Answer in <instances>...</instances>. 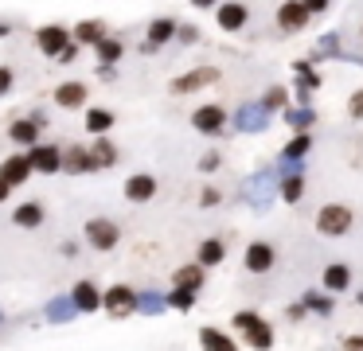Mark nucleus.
Returning a JSON list of instances; mask_svg holds the SVG:
<instances>
[{
  "mask_svg": "<svg viewBox=\"0 0 363 351\" xmlns=\"http://www.w3.org/2000/svg\"><path fill=\"white\" fill-rule=\"evenodd\" d=\"M235 328H238V335H242L246 347H254V351L274 347V328H269V320H262L258 312H250V308L235 312Z\"/></svg>",
  "mask_w": 363,
  "mask_h": 351,
  "instance_id": "f257e3e1",
  "label": "nucleus"
},
{
  "mask_svg": "<svg viewBox=\"0 0 363 351\" xmlns=\"http://www.w3.org/2000/svg\"><path fill=\"white\" fill-rule=\"evenodd\" d=\"M352 226H355V211L344 207V203H324V207L316 211V230H320L324 238H344Z\"/></svg>",
  "mask_w": 363,
  "mask_h": 351,
  "instance_id": "f03ea898",
  "label": "nucleus"
},
{
  "mask_svg": "<svg viewBox=\"0 0 363 351\" xmlns=\"http://www.w3.org/2000/svg\"><path fill=\"white\" fill-rule=\"evenodd\" d=\"M86 242L98 250V254H110V250H118V242H121V230H118V223L113 218H86Z\"/></svg>",
  "mask_w": 363,
  "mask_h": 351,
  "instance_id": "7ed1b4c3",
  "label": "nucleus"
},
{
  "mask_svg": "<svg viewBox=\"0 0 363 351\" xmlns=\"http://www.w3.org/2000/svg\"><path fill=\"white\" fill-rule=\"evenodd\" d=\"M102 308L110 312L113 320H125L137 312V289L133 285H110L102 293Z\"/></svg>",
  "mask_w": 363,
  "mask_h": 351,
  "instance_id": "20e7f679",
  "label": "nucleus"
},
{
  "mask_svg": "<svg viewBox=\"0 0 363 351\" xmlns=\"http://www.w3.org/2000/svg\"><path fill=\"white\" fill-rule=\"evenodd\" d=\"M246 203H250V207H258V211H266L269 207V199H274L277 195V172L274 168H262L258 176L250 179V184H246Z\"/></svg>",
  "mask_w": 363,
  "mask_h": 351,
  "instance_id": "39448f33",
  "label": "nucleus"
},
{
  "mask_svg": "<svg viewBox=\"0 0 363 351\" xmlns=\"http://www.w3.org/2000/svg\"><path fill=\"white\" fill-rule=\"evenodd\" d=\"M24 156H28V164H32V172H40V176L63 172V148L59 145H32Z\"/></svg>",
  "mask_w": 363,
  "mask_h": 351,
  "instance_id": "423d86ee",
  "label": "nucleus"
},
{
  "mask_svg": "<svg viewBox=\"0 0 363 351\" xmlns=\"http://www.w3.org/2000/svg\"><path fill=\"white\" fill-rule=\"evenodd\" d=\"M211 82H219V70L215 67H196V70H188V74L172 78L168 90H172L176 98H184V94H196V90H203V86H211Z\"/></svg>",
  "mask_w": 363,
  "mask_h": 351,
  "instance_id": "0eeeda50",
  "label": "nucleus"
},
{
  "mask_svg": "<svg viewBox=\"0 0 363 351\" xmlns=\"http://www.w3.org/2000/svg\"><path fill=\"white\" fill-rule=\"evenodd\" d=\"M191 125H196V133H203V137H219L223 129H227V109L223 106H199L196 113H191Z\"/></svg>",
  "mask_w": 363,
  "mask_h": 351,
  "instance_id": "6e6552de",
  "label": "nucleus"
},
{
  "mask_svg": "<svg viewBox=\"0 0 363 351\" xmlns=\"http://www.w3.org/2000/svg\"><path fill=\"white\" fill-rule=\"evenodd\" d=\"M274 262H277L274 242H250V246H246V254H242L246 273H269V269H274Z\"/></svg>",
  "mask_w": 363,
  "mask_h": 351,
  "instance_id": "1a4fd4ad",
  "label": "nucleus"
},
{
  "mask_svg": "<svg viewBox=\"0 0 363 351\" xmlns=\"http://www.w3.org/2000/svg\"><path fill=\"white\" fill-rule=\"evenodd\" d=\"M235 125H238L242 133H266V129H269V113L258 106V101H246V106H238Z\"/></svg>",
  "mask_w": 363,
  "mask_h": 351,
  "instance_id": "9d476101",
  "label": "nucleus"
},
{
  "mask_svg": "<svg viewBox=\"0 0 363 351\" xmlns=\"http://www.w3.org/2000/svg\"><path fill=\"white\" fill-rule=\"evenodd\" d=\"M35 43H40V51L48 55V59H55V55L63 51L67 43H71V31H67L63 23H48V28H40V35H35Z\"/></svg>",
  "mask_w": 363,
  "mask_h": 351,
  "instance_id": "9b49d317",
  "label": "nucleus"
},
{
  "mask_svg": "<svg viewBox=\"0 0 363 351\" xmlns=\"http://www.w3.org/2000/svg\"><path fill=\"white\" fill-rule=\"evenodd\" d=\"M215 20H219L223 31H242L246 20H250V12H246V4H238V0H227V4L215 8Z\"/></svg>",
  "mask_w": 363,
  "mask_h": 351,
  "instance_id": "f8f14e48",
  "label": "nucleus"
},
{
  "mask_svg": "<svg viewBox=\"0 0 363 351\" xmlns=\"http://www.w3.org/2000/svg\"><path fill=\"white\" fill-rule=\"evenodd\" d=\"M157 176H149V172H137V176L125 179V199L129 203H149L152 195H157Z\"/></svg>",
  "mask_w": 363,
  "mask_h": 351,
  "instance_id": "ddd939ff",
  "label": "nucleus"
},
{
  "mask_svg": "<svg viewBox=\"0 0 363 351\" xmlns=\"http://www.w3.org/2000/svg\"><path fill=\"white\" fill-rule=\"evenodd\" d=\"M28 176H32V164H28V156H9V160L0 164V179L16 191V187L28 184Z\"/></svg>",
  "mask_w": 363,
  "mask_h": 351,
  "instance_id": "4468645a",
  "label": "nucleus"
},
{
  "mask_svg": "<svg viewBox=\"0 0 363 351\" xmlns=\"http://www.w3.org/2000/svg\"><path fill=\"white\" fill-rule=\"evenodd\" d=\"M40 129H43L40 121L20 117V121L9 125V140H12V145H20V148H32V145H40Z\"/></svg>",
  "mask_w": 363,
  "mask_h": 351,
  "instance_id": "2eb2a0df",
  "label": "nucleus"
},
{
  "mask_svg": "<svg viewBox=\"0 0 363 351\" xmlns=\"http://www.w3.org/2000/svg\"><path fill=\"white\" fill-rule=\"evenodd\" d=\"M71 301H74V308H79V312H98V308H102V293H98L94 281H74Z\"/></svg>",
  "mask_w": 363,
  "mask_h": 351,
  "instance_id": "dca6fc26",
  "label": "nucleus"
},
{
  "mask_svg": "<svg viewBox=\"0 0 363 351\" xmlns=\"http://www.w3.org/2000/svg\"><path fill=\"white\" fill-rule=\"evenodd\" d=\"M305 23H308V12H305L301 0H285V4L277 8V28L281 31H301Z\"/></svg>",
  "mask_w": 363,
  "mask_h": 351,
  "instance_id": "f3484780",
  "label": "nucleus"
},
{
  "mask_svg": "<svg viewBox=\"0 0 363 351\" xmlns=\"http://www.w3.org/2000/svg\"><path fill=\"white\" fill-rule=\"evenodd\" d=\"M320 281H324V293H344V289H352V265H344V262L324 265Z\"/></svg>",
  "mask_w": 363,
  "mask_h": 351,
  "instance_id": "a211bd4d",
  "label": "nucleus"
},
{
  "mask_svg": "<svg viewBox=\"0 0 363 351\" xmlns=\"http://www.w3.org/2000/svg\"><path fill=\"white\" fill-rule=\"evenodd\" d=\"M203 281H207V269L199 262H188V265H180V269L172 273V285L176 289H191V293H199Z\"/></svg>",
  "mask_w": 363,
  "mask_h": 351,
  "instance_id": "6ab92c4d",
  "label": "nucleus"
},
{
  "mask_svg": "<svg viewBox=\"0 0 363 351\" xmlns=\"http://www.w3.org/2000/svg\"><path fill=\"white\" fill-rule=\"evenodd\" d=\"M86 152H90V172L113 168V164H118V145H113V140H106V137H98Z\"/></svg>",
  "mask_w": 363,
  "mask_h": 351,
  "instance_id": "aec40b11",
  "label": "nucleus"
},
{
  "mask_svg": "<svg viewBox=\"0 0 363 351\" xmlns=\"http://www.w3.org/2000/svg\"><path fill=\"white\" fill-rule=\"evenodd\" d=\"M196 262L203 265V269H211V265H223L227 262V242L223 238H203L196 250Z\"/></svg>",
  "mask_w": 363,
  "mask_h": 351,
  "instance_id": "412c9836",
  "label": "nucleus"
},
{
  "mask_svg": "<svg viewBox=\"0 0 363 351\" xmlns=\"http://www.w3.org/2000/svg\"><path fill=\"white\" fill-rule=\"evenodd\" d=\"M199 347L203 351H238V343L230 340L227 332H223V328H199Z\"/></svg>",
  "mask_w": 363,
  "mask_h": 351,
  "instance_id": "4be33fe9",
  "label": "nucleus"
},
{
  "mask_svg": "<svg viewBox=\"0 0 363 351\" xmlns=\"http://www.w3.org/2000/svg\"><path fill=\"white\" fill-rule=\"evenodd\" d=\"M48 324H67V320H74L79 316V308H74V301H71V293H63V296H51L48 301Z\"/></svg>",
  "mask_w": 363,
  "mask_h": 351,
  "instance_id": "5701e85b",
  "label": "nucleus"
},
{
  "mask_svg": "<svg viewBox=\"0 0 363 351\" xmlns=\"http://www.w3.org/2000/svg\"><path fill=\"white\" fill-rule=\"evenodd\" d=\"M281 117H285V125H289L293 133H308V129L316 125L313 106H285V109H281Z\"/></svg>",
  "mask_w": 363,
  "mask_h": 351,
  "instance_id": "b1692460",
  "label": "nucleus"
},
{
  "mask_svg": "<svg viewBox=\"0 0 363 351\" xmlns=\"http://www.w3.org/2000/svg\"><path fill=\"white\" fill-rule=\"evenodd\" d=\"M55 106L59 109H79V106H86V86L82 82H63L55 90Z\"/></svg>",
  "mask_w": 363,
  "mask_h": 351,
  "instance_id": "393cba45",
  "label": "nucleus"
},
{
  "mask_svg": "<svg viewBox=\"0 0 363 351\" xmlns=\"http://www.w3.org/2000/svg\"><path fill=\"white\" fill-rule=\"evenodd\" d=\"M12 223L24 226V230H35V226H43V203H35V199L20 203V207L12 211Z\"/></svg>",
  "mask_w": 363,
  "mask_h": 351,
  "instance_id": "a878e982",
  "label": "nucleus"
},
{
  "mask_svg": "<svg viewBox=\"0 0 363 351\" xmlns=\"http://www.w3.org/2000/svg\"><path fill=\"white\" fill-rule=\"evenodd\" d=\"M277 199L289 203V207L305 199V176H281L277 179Z\"/></svg>",
  "mask_w": 363,
  "mask_h": 351,
  "instance_id": "bb28decb",
  "label": "nucleus"
},
{
  "mask_svg": "<svg viewBox=\"0 0 363 351\" xmlns=\"http://www.w3.org/2000/svg\"><path fill=\"white\" fill-rule=\"evenodd\" d=\"M301 304H305V312H316V316H332V312H336L332 293H320V289H308V293L301 296Z\"/></svg>",
  "mask_w": 363,
  "mask_h": 351,
  "instance_id": "cd10ccee",
  "label": "nucleus"
},
{
  "mask_svg": "<svg viewBox=\"0 0 363 351\" xmlns=\"http://www.w3.org/2000/svg\"><path fill=\"white\" fill-rule=\"evenodd\" d=\"M308 152H313V133H293L281 148V156H289V160H305Z\"/></svg>",
  "mask_w": 363,
  "mask_h": 351,
  "instance_id": "c85d7f7f",
  "label": "nucleus"
},
{
  "mask_svg": "<svg viewBox=\"0 0 363 351\" xmlns=\"http://www.w3.org/2000/svg\"><path fill=\"white\" fill-rule=\"evenodd\" d=\"M63 168L71 172V176H82V172H90V152L82 145H71L63 152Z\"/></svg>",
  "mask_w": 363,
  "mask_h": 351,
  "instance_id": "c756f323",
  "label": "nucleus"
},
{
  "mask_svg": "<svg viewBox=\"0 0 363 351\" xmlns=\"http://www.w3.org/2000/svg\"><path fill=\"white\" fill-rule=\"evenodd\" d=\"M98 39H106V23H102V20H82V23H74V43H90V47H94Z\"/></svg>",
  "mask_w": 363,
  "mask_h": 351,
  "instance_id": "7c9ffc66",
  "label": "nucleus"
},
{
  "mask_svg": "<svg viewBox=\"0 0 363 351\" xmlns=\"http://www.w3.org/2000/svg\"><path fill=\"white\" fill-rule=\"evenodd\" d=\"M86 129L94 133V137H106V133L113 129V113H110V109H102V106L86 109Z\"/></svg>",
  "mask_w": 363,
  "mask_h": 351,
  "instance_id": "2f4dec72",
  "label": "nucleus"
},
{
  "mask_svg": "<svg viewBox=\"0 0 363 351\" xmlns=\"http://www.w3.org/2000/svg\"><path fill=\"white\" fill-rule=\"evenodd\" d=\"M168 39H176V20H168V16L152 20V23H149V39H145V43L160 47V43H168Z\"/></svg>",
  "mask_w": 363,
  "mask_h": 351,
  "instance_id": "473e14b6",
  "label": "nucleus"
},
{
  "mask_svg": "<svg viewBox=\"0 0 363 351\" xmlns=\"http://www.w3.org/2000/svg\"><path fill=\"white\" fill-rule=\"evenodd\" d=\"M168 304H164V293H152V289H145V293H137V312L141 316H160Z\"/></svg>",
  "mask_w": 363,
  "mask_h": 351,
  "instance_id": "72a5a7b5",
  "label": "nucleus"
},
{
  "mask_svg": "<svg viewBox=\"0 0 363 351\" xmlns=\"http://www.w3.org/2000/svg\"><path fill=\"white\" fill-rule=\"evenodd\" d=\"M94 51H98V62H118L121 55H125V43H121V39H113V35H106V39H98L94 43Z\"/></svg>",
  "mask_w": 363,
  "mask_h": 351,
  "instance_id": "f704fd0d",
  "label": "nucleus"
},
{
  "mask_svg": "<svg viewBox=\"0 0 363 351\" xmlns=\"http://www.w3.org/2000/svg\"><path fill=\"white\" fill-rule=\"evenodd\" d=\"M196 296L199 293H191V289H168V293H164V304H168V308H176V312H191V308H196Z\"/></svg>",
  "mask_w": 363,
  "mask_h": 351,
  "instance_id": "c9c22d12",
  "label": "nucleus"
},
{
  "mask_svg": "<svg viewBox=\"0 0 363 351\" xmlns=\"http://www.w3.org/2000/svg\"><path fill=\"white\" fill-rule=\"evenodd\" d=\"M258 106L266 109V113H281V109L289 106V90H285V86H269V90H266V98H262Z\"/></svg>",
  "mask_w": 363,
  "mask_h": 351,
  "instance_id": "e433bc0d",
  "label": "nucleus"
},
{
  "mask_svg": "<svg viewBox=\"0 0 363 351\" xmlns=\"http://www.w3.org/2000/svg\"><path fill=\"white\" fill-rule=\"evenodd\" d=\"M316 59H336V55H344L340 51V31H328V35H320L316 39Z\"/></svg>",
  "mask_w": 363,
  "mask_h": 351,
  "instance_id": "4c0bfd02",
  "label": "nucleus"
},
{
  "mask_svg": "<svg viewBox=\"0 0 363 351\" xmlns=\"http://www.w3.org/2000/svg\"><path fill=\"white\" fill-rule=\"evenodd\" d=\"M277 176H305V160H289V156H277Z\"/></svg>",
  "mask_w": 363,
  "mask_h": 351,
  "instance_id": "58836bf2",
  "label": "nucleus"
},
{
  "mask_svg": "<svg viewBox=\"0 0 363 351\" xmlns=\"http://www.w3.org/2000/svg\"><path fill=\"white\" fill-rule=\"evenodd\" d=\"M176 39L180 43H199V28L196 23H176Z\"/></svg>",
  "mask_w": 363,
  "mask_h": 351,
  "instance_id": "ea45409f",
  "label": "nucleus"
},
{
  "mask_svg": "<svg viewBox=\"0 0 363 351\" xmlns=\"http://www.w3.org/2000/svg\"><path fill=\"white\" fill-rule=\"evenodd\" d=\"M12 86H16V74H12V67H0V98H9Z\"/></svg>",
  "mask_w": 363,
  "mask_h": 351,
  "instance_id": "a19ab883",
  "label": "nucleus"
},
{
  "mask_svg": "<svg viewBox=\"0 0 363 351\" xmlns=\"http://www.w3.org/2000/svg\"><path fill=\"white\" fill-rule=\"evenodd\" d=\"M223 203V191L219 187H203V195H199V207H219Z\"/></svg>",
  "mask_w": 363,
  "mask_h": 351,
  "instance_id": "79ce46f5",
  "label": "nucleus"
},
{
  "mask_svg": "<svg viewBox=\"0 0 363 351\" xmlns=\"http://www.w3.org/2000/svg\"><path fill=\"white\" fill-rule=\"evenodd\" d=\"M74 59H79V43H74V39H71V43H67V47H63V51H59V55H55V62H63V67H71V62H74Z\"/></svg>",
  "mask_w": 363,
  "mask_h": 351,
  "instance_id": "37998d69",
  "label": "nucleus"
},
{
  "mask_svg": "<svg viewBox=\"0 0 363 351\" xmlns=\"http://www.w3.org/2000/svg\"><path fill=\"white\" fill-rule=\"evenodd\" d=\"M347 113H352L355 121H363V90H355L352 98H347Z\"/></svg>",
  "mask_w": 363,
  "mask_h": 351,
  "instance_id": "c03bdc74",
  "label": "nucleus"
},
{
  "mask_svg": "<svg viewBox=\"0 0 363 351\" xmlns=\"http://www.w3.org/2000/svg\"><path fill=\"white\" fill-rule=\"evenodd\" d=\"M223 164V152H203L199 156V172H215Z\"/></svg>",
  "mask_w": 363,
  "mask_h": 351,
  "instance_id": "a18cd8bd",
  "label": "nucleus"
},
{
  "mask_svg": "<svg viewBox=\"0 0 363 351\" xmlns=\"http://www.w3.org/2000/svg\"><path fill=\"white\" fill-rule=\"evenodd\" d=\"M308 316V312H305V304H289V308H285V320H293V324H301V320H305Z\"/></svg>",
  "mask_w": 363,
  "mask_h": 351,
  "instance_id": "49530a36",
  "label": "nucleus"
},
{
  "mask_svg": "<svg viewBox=\"0 0 363 351\" xmlns=\"http://www.w3.org/2000/svg\"><path fill=\"white\" fill-rule=\"evenodd\" d=\"M305 4V12L308 16H316V12H328V0H301Z\"/></svg>",
  "mask_w": 363,
  "mask_h": 351,
  "instance_id": "de8ad7c7",
  "label": "nucleus"
},
{
  "mask_svg": "<svg viewBox=\"0 0 363 351\" xmlns=\"http://www.w3.org/2000/svg\"><path fill=\"white\" fill-rule=\"evenodd\" d=\"M344 351H363V335H344Z\"/></svg>",
  "mask_w": 363,
  "mask_h": 351,
  "instance_id": "09e8293b",
  "label": "nucleus"
},
{
  "mask_svg": "<svg viewBox=\"0 0 363 351\" xmlns=\"http://www.w3.org/2000/svg\"><path fill=\"white\" fill-rule=\"evenodd\" d=\"M59 250H63V254H67V257H74V254H79V242H74V238H71V242H63V246H59Z\"/></svg>",
  "mask_w": 363,
  "mask_h": 351,
  "instance_id": "8fccbe9b",
  "label": "nucleus"
},
{
  "mask_svg": "<svg viewBox=\"0 0 363 351\" xmlns=\"http://www.w3.org/2000/svg\"><path fill=\"white\" fill-rule=\"evenodd\" d=\"M9 195H12V187L4 184V179H0V203H9Z\"/></svg>",
  "mask_w": 363,
  "mask_h": 351,
  "instance_id": "3c124183",
  "label": "nucleus"
},
{
  "mask_svg": "<svg viewBox=\"0 0 363 351\" xmlns=\"http://www.w3.org/2000/svg\"><path fill=\"white\" fill-rule=\"evenodd\" d=\"M188 4H196V8H215V0H188Z\"/></svg>",
  "mask_w": 363,
  "mask_h": 351,
  "instance_id": "603ef678",
  "label": "nucleus"
},
{
  "mask_svg": "<svg viewBox=\"0 0 363 351\" xmlns=\"http://www.w3.org/2000/svg\"><path fill=\"white\" fill-rule=\"evenodd\" d=\"M0 35H9V23H0Z\"/></svg>",
  "mask_w": 363,
  "mask_h": 351,
  "instance_id": "864d4df0",
  "label": "nucleus"
},
{
  "mask_svg": "<svg viewBox=\"0 0 363 351\" xmlns=\"http://www.w3.org/2000/svg\"><path fill=\"white\" fill-rule=\"evenodd\" d=\"M355 301H359V308H363V293H355Z\"/></svg>",
  "mask_w": 363,
  "mask_h": 351,
  "instance_id": "5fc2aeb1",
  "label": "nucleus"
},
{
  "mask_svg": "<svg viewBox=\"0 0 363 351\" xmlns=\"http://www.w3.org/2000/svg\"><path fill=\"white\" fill-rule=\"evenodd\" d=\"M0 324H4V312H0Z\"/></svg>",
  "mask_w": 363,
  "mask_h": 351,
  "instance_id": "6e6d98bb",
  "label": "nucleus"
},
{
  "mask_svg": "<svg viewBox=\"0 0 363 351\" xmlns=\"http://www.w3.org/2000/svg\"><path fill=\"white\" fill-rule=\"evenodd\" d=\"M359 35H363V31H359Z\"/></svg>",
  "mask_w": 363,
  "mask_h": 351,
  "instance_id": "4d7b16f0",
  "label": "nucleus"
}]
</instances>
